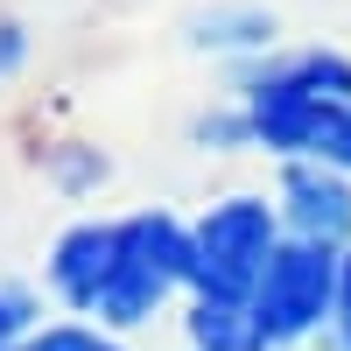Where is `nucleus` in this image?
<instances>
[{
  "label": "nucleus",
  "mask_w": 351,
  "mask_h": 351,
  "mask_svg": "<svg viewBox=\"0 0 351 351\" xmlns=\"http://www.w3.org/2000/svg\"><path fill=\"white\" fill-rule=\"evenodd\" d=\"M337 267H344L337 246H309V239H281L274 246L267 274H260L253 302H246L260 337H267V351H288V344H302L316 330H330V316H337Z\"/></svg>",
  "instance_id": "20e7f679"
},
{
  "label": "nucleus",
  "mask_w": 351,
  "mask_h": 351,
  "mask_svg": "<svg viewBox=\"0 0 351 351\" xmlns=\"http://www.w3.org/2000/svg\"><path fill=\"white\" fill-rule=\"evenodd\" d=\"M316 162H330V169H344V176H351V112L337 120V134H330V148L316 155Z\"/></svg>",
  "instance_id": "2eb2a0df"
},
{
  "label": "nucleus",
  "mask_w": 351,
  "mask_h": 351,
  "mask_svg": "<svg viewBox=\"0 0 351 351\" xmlns=\"http://www.w3.org/2000/svg\"><path fill=\"white\" fill-rule=\"evenodd\" d=\"M36 330H43V302L21 281H0V351H21Z\"/></svg>",
  "instance_id": "9d476101"
},
{
  "label": "nucleus",
  "mask_w": 351,
  "mask_h": 351,
  "mask_svg": "<svg viewBox=\"0 0 351 351\" xmlns=\"http://www.w3.org/2000/svg\"><path fill=\"white\" fill-rule=\"evenodd\" d=\"M43 169H49V183L64 190V197H92L106 176H112L106 148H92V141H49V148H43Z\"/></svg>",
  "instance_id": "1a4fd4ad"
},
{
  "label": "nucleus",
  "mask_w": 351,
  "mask_h": 351,
  "mask_svg": "<svg viewBox=\"0 0 351 351\" xmlns=\"http://www.w3.org/2000/svg\"><path fill=\"white\" fill-rule=\"evenodd\" d=\"M239 112H246V141L281 162H316L330 148L337 120L351 112V56L337 49H288V56H260L239 71Z\"/></svg>",
  "instance_id": "f257e3e1"
},
{
  "label": "nucleus",
  "mask_w": 351,
  "mask_h": 351,
  "mask_svg": "<svg viewBox=\"0 0 351 351\" xmlns=\"http://www.w3.org/2000/svg\"><path fill=\"white\" fill-rule=\"evenodd\" d=\"M288 239L281 211L267 197H218L204 218H190V295L211 302H253L274 246Z\"/></svg>",
  "instance_id": "7ed1b4c3"
},
{
  "label": "nucleus",
  "mask_w": 351,
  "mask_h": 351,
  "mask_svg": "<svg viewBox=\"0 0 351 351\" xmlns=\"http://www.w3.org/2000/svg\"><path fill=\"white\" fill-rule=\"evenodd\" d=\"M330 344L351 351V246H344V267H337V316H330Z\"/></svg>",
  "instance_id": "4468645a"
},
{
  "label": "nucleus",
  "mask_w": 351,
  "mask_h": 351,
  "mask_svg": "<svg viewBox=\"0 0 351 351\" xmlns=\"http://www.w3.org/2000/svg\"><path fill=\"white\" fill-rule=\"evenodd\" d=\"M28 64V21L21 14H0V77H14Z\"/></svg>",
  "instance_id": "ddd939ff"
},
{
  "label": "nucleus",
  "mask_w": 351,
  "mask_h": 351,
  "mask_svg": "<svg viewBox=\"0 0 351 351\" xmlns=\"http://www.w3.org/2000/svg\"><path fill=\"white\" fill-rule=\"evenodd\" d=\"M169 295H190V218L176 211H127L120 218V260H112V281L92 309L99 330H141L155 324Z\"/></svg>",
  "instance_id": "f03ea898"
},
{
  "label": "nucleus",
  "mask_w": 351,
  "mask_h": 351,
  "mask_svg": "<svg viewBox=\"0 0 351 351\" xmlns=\"http://www.w3.org/2000/svg\"><path fill=\"white\" fill-rule=\"evenodd\" d=\"M183 337H190V351H267L246 302H211V295L183 302Z\"/></svg>",
  "instance_id": "6e6552de"
},
{
  "label": "nucleus",
  "mask_w": 351,
  "mask_h": 351,
  "mask_svg": "<svg viewBox=\"0 0 351 351\" xmlns=\"http://www.w3.org/2000/svg\"><path fill=\"white\" fill-rule=\"evenodd\" d=\"M274 211L288 239H309V246H351V176L330 162H281V190H274Z\"/></svg>",
  "instance_id": "39448f33"
},
{
  "label": "nucleus",
  "mask_w": 351,
  "mask_h": 351,
  "mask_svg": "<svg viewBox=\"0 0 351 351\" xmlns=\"http://www.w3.org/2000/svg\"><path fill=\"white\" fill-rule=\"evenodd\" d=\"M274 36L281 21L267 8H211L190 21V43L197 49H218V56H246V64H260V56H274Z\"/></svg>",
  "instance_id": "0eeeda50"
},
{
  "label": "nucleus",
  "mask_w": 351,
  "mask_h": 351,
  "mask_svg": "<svg viewBox=\"0 0 351 351\" xmlns=\"http://www.w3.org/2000/svg\"><path fill=\"white\" fill-rule=\"evenodd\" d=\"M112 260H120V218H77L56 232V246L43 260V274H49V295L77 309V316H92L99 295H106V281H112Z\"/></svg>",
  "instance_id": "423d86ee"
},
{
  "label": "nucleus",
  "mask_w": 351,
  "mask_h": 351,
  "mask_svg": "<svg viewBox=\"0 0 351 351\" xmlns=\"http://www.w3.org/2000/svg\"><path fill=\"white\" fill-rule=\"evenodd\" d=\"M190 141H197V148H253V141H246V112H239V99L197 112V120H190Z\"/></svg>",
  "instance_id": "f8f14e48"
},
{
  "label": "nucleus",
  "mask_w": 351,
  "mask_h": 351,
  "mask_svg": "<svg viewBox=\"0 0 351 351\" xmlns=\"http://www.w3.org/2000/svg\"><path fill=\"white\" fill-rule=\"evenodd\" d=\"M21 351H127V337H112L99 324H43Z\"/></svg>",
  "instance_id": "9b49d317"
}]
</instances>
